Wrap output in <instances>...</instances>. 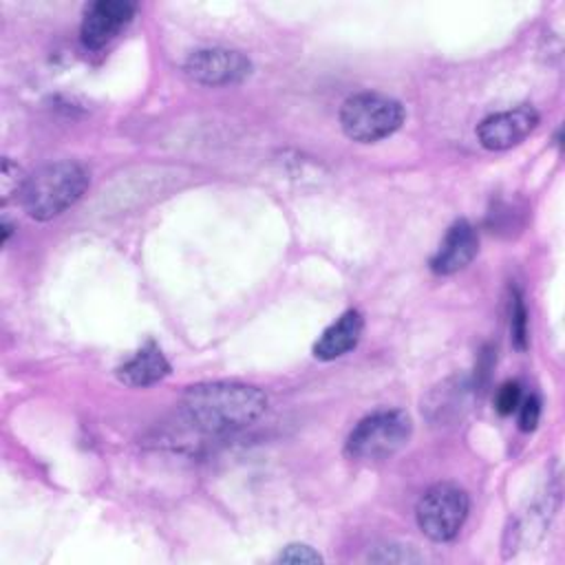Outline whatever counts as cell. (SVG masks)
<instances>
[{"label":"cell","mask_w":565,"mask_h":565,"mask_svg":"<svg viewBox=\"0 0 565 565\" xmlns=\"http://www.w3.org/2000/svg\"><path fill=\"white\" fill-rule=\"evenodd\" d=\"M170 373V364L154 342L141 347L128 362L117 369V377L126 386L146 388L161 382Z\"/></svg>","instance_id":"8fae6325"},{"label":"cell","mask_w":565,"mask_h":565,"mask_svg":"<svg viewBox=\"0 0 565 565\" xmlns=\"http://www.w3.org/2000/svg\"><path fill=\"white\" fill-rule=\"evenodd\" d=\"M90 183L88 170L71 159L53 161L26 177L20 203L35 221H51L75 205Z\"/></svg>","instance_id":"7a4b0ae2"},{"label":"cell","mask_w":565,"mask_h":565,"mask_svg":"<svg viewBox=\"0 0 565 565\" xmlns=\"http://www.w3.org/2000/svg\"><path fill=\"white\" fill-rule=\"evenodd\" d=\"M510 333H512L516 349H525V344H527V311H525V305H523L519 291H514L510 298Z\"/></svg>","instance_id":"7c38bea8"},{"label":"cell","mask_w":565,"mask_h":565,"mask_svg":"<svg viewBox=\"0 0 565 565\" xmlns=\"http://www.w3.org/2000/svg\"><path fill=\"white\" fill-rule=\"evenodd\" d=\"M479 249L477 230L468 221H457L448 227L435 256L430 258V269L439 276H450L472 263Z\"/></svg>","instance_id":"9c48e42d"},{"label":"cell","mask_w":565,"mask_h":565,"mask_svg":"<svg viewBox=\"0 0 565 565\" xmlns=\"http://www.w3.org/2000/svg\"><path fill=\"white\" fill-rule=\"evenodd\" d=\"M404 106L382 93H358L344 99L340 126L358 143H373L393 135L404 124Z\"/></svg>","instance_id":"277c9868"},{"label":"cell","mask_w":565,"mask_h":565,"mask_svg":"<svg viewBox=\"0 0 565 565\" xmlns=\"http://www.w3.org/2000/svg\"><path fill=\"white\" fill-rule=\"evenodd\" d=\"M539 124V113L532 106H516L494 113L477 126V139L488 150H508L521 143Z\"/></svg>","instance_id":"ba28073f"},{"label":"cell","mask_w":565,"mask_h":565,"mask_svg":"<svg viewBox=\"0 0 565 565\" xmlns=\"http://www.w3.org/2000/svg\"><path fill=\"white\" fill-rule=\"evenodd\" d=\"M362 329H364L362 313L355 309L344 311L333 324H329L322 331V335L313 344V355L324 362L342 358L344 353H349L351 349L358 347V342L362 338Z\"/></svg>","instance_id":"30bf717a"},{"label":"cell","mask_w":565,"mask_h":565,"mask_svg":"<svg viewBox=\"0 0 565 565\" xmlns=\"http://www.w3.org/2000/svg\"><path fill=\"white\" fill-rule=\"evenodd\" d=\"M24 181H26V177H20V168H18L15 163H11L9 159H4V163H2V177H0L2 199L7 201L11 194H18V196H20Z\"/></svg>","instance_id":"9a60e30c"},{"label":"cell","mask_w":565,"mask_h":565,"mask_svg":"<svg viewBox=\"0 0 565 565\" xmlns=\"http://www.w3.org/2000/svg\"><path fill=\"white\" fill-rule=\"evenodd\" d=\"M183 71L196 84L230 86L249 77L252 62L232 49H201L185 60Z\"/></svg>","instance_id":"8992f818"},{"label":"cell","mask_w":565,"mask_h":565,"mask_svg":"<svg viewBox=\"0 0 565 565\" xmlns=\"http://www.w3.org/2000/svg\"><path fill=\"white\" fill-rule=\"evenodd\" d=\"M541 417V399L536 395H527L519 404V426L521 430H534Z\"/></svg>","instance_id":"2e32d148"},{"label":"cell","mask_w":565,"mask_h":565,"mask_svg":"<svg viewBox=\"0 0 565 565\" xmlns=\"http://www.w3.org/2000/svg\"><path fill=\"white\" fill-rule=\"evenodd\" d=\"M523 399V393H521V384L519 382H505L499 386L497 391V397H494V406L501 415H512L519 404Z\"/></svg>","instance_id":"4fadbf2b"},{"label":"cell","mask_w":565,"mask_h":565,"mask_svg":"<svg viewBox=\"0 0 565 565\" xmlns=\"http://www.w3.org/2000/svg\"><path fill=\"white\" fill-rule=\"evenodd\" d=\"M470 510V499L455 483H435L417 501L415 519L424 536L446 543L459 534Z\"/></svg>","instance_id":"5b68a950"},{"label":"cell","mask_w":565,"mask_h":565,"mask_svg":"<svg viewBox=\"0 0 565 565\" xmlns=\"http://www.w3.org/2000/svg\"><path fill=\"white\" fill-rule=\"evenodd\" d=\"M267 408V395L243 382H203L181 397V413L201 433L227 435L254 424Z\"/></svg>","instance_id":"6da1fadb"},{"label":"cell","mask_w":565,"mask_h":565,"mask_svg":"<svg viewBox=\"0 0 565 565\" xmlns=\"http://www.w3.org/2000/svg\"><path fill=\"white\" fill-rule=\"evenodd\" d=\"M135 4L126 0H97L84 9L79 38L90 51L106 46L126 29L135 15Z\"/></svg>","instance_id":"52a82bcc"},{"label":"cell","mask_w":565,"mask_h":565,"mask_svg":"<svg viewBox=\"0 0 565 565\" xmlns=\"http://www.w3.org/2000/svg\"><path fill=\"white\" fill-rule=\"evenodd\" d=\"M278 561L280 563H294V565H305V563H320L322 556L311 547V545H305V543H291L287 545L280 554H278Z\"/></svg>","instance_id":"5bb4252c"},{"label":"cell","mask_w":565,"mask_h":565,"mask_svg":"<svg viewBox=\"0 0 565 565\" xmlns=\"http://www.w3.org/2000/svg\"><path fill=\"white\" fill-rule=\"evenodd\" d=\"M413 422L404 411H377L360 419L347 437L344 455L351 461H382L406 446Z\"/></svg>","instance_id":"3957f363"}]
</instances>
